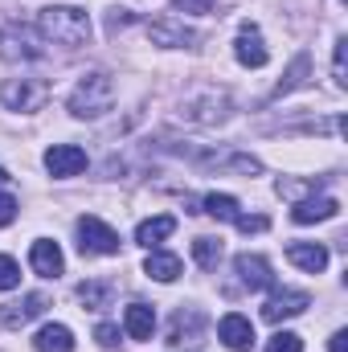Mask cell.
<instances>
[{
    "label": "cell",
    "instance_id": "obj_18",
    "mask_svg": "<svg viewBox=\"0 0 348 352\" xmlns=\"http://www.w3.org/2000/svg\"><path fill=\"white\" fill-rule=\"evenodd\" d=\"M33 349L37 352H74V332L66 324H45L33 336Z\"/></svg>",
    "mask_w": 348,
    "mask_h": 352
},
{
    "label": "cell",
    "instance_id": "obj_5",
    "mask_svg": "<svg viewBox=\"0 0 348 352\" xmlns=\"http://www.w3.org/2000/svg\"><path fill=\"white\" fill-rule=\"evenodd\" d=\"M78 250L83 254H119V234L102 217H78Z\"/></svg>",
    "mask_w": 348,
    "mask_h": 352
},
{
    "label": "cell",
    "instance_id": "obj_29",
    "mask_svg": "<svg viewBox=\"0 0 348 352\" xmlns=\"http://www.w3.org/2000/svg\"><path fill=\"white\" fill-rule=\"evenodd\" d=\"M345 50H348V41L340 37L336 41V58H332V78H336V87H345L348 78H345Z\"/></svg>",
    "mask_w": 348,
    "mask_h": 352
},
{
    "label": "cell",
    "instance_id": "obj_2",
    "mask_svg": "<svg viewBox=\"0 0 348 352\" xmlns=\"http://www.w3.org/2000/svg\"><path fill=\"white\" fill-rule=\"evenodd\" d=\"M111 102H115V82H111V74H87L74 94H70V115H78V119H98V115H107L111 111Z\"/></svg>",
    "mask_w": 348,
    "mask_h": 352
},
{
    "label": "cell",
    "instance_id": "obj_27",
    "mask_svg": "<svg viewBox=\"0 0 348 352\" xmlns=\"http://www.w3.org/2000/svg\"><path fill=\"white\" fill-rule=\"evenodd\" d=\"M234 226H238L242 234H262V230H266L270 221H266L262 213H238V217H234Z\"/></svg>",
    "mask_w": 348,
    "mask_h": 352
},
{
    "label": "cell",
    "instance_id": "obj_31",
    "mask_svg": "<svg viewBox=\"0 0 348 352\" xmlns=\"http://www.w3.org/2000/svg\"><path fill=\"white\" fill-rule=\"evenodd\" d=\"M12 217H17V201H12L8 192H0V230L12 226Z\"/></svg>",
    "mask_w": 348,
    "mask_h": 352
},
{
    "label": "cell",
    "instance_id": "obj_24",
    "mask_svg": "<svg viewBox=\"0 0 348 352\" xmlns=\"http://www.w3.org/2000/svg\"><path fill=\"white\" fill-rule=\"evenodd\" d=\"M205 213L217 217V221H234V217H238V201H234L230 192H209V197H205Z\"/></svg>",
    "mask_w": 348,
    "mask_h": 352
},
{
    "label": "cell",
    "instance_id": "obj_28",
    "mask_svg": "<svg viewBox=\"0 0 348 352\" xmlns=\"http://www.w3.org/2000/svg\"><path fill=\"white\" fill-rule=\"evenodd\" d=\"M176 12H188V16H205L213 8V0H173Z\"/></svg>",
    "mask_w": 348,
    "mask_h": 352
},
{
    "label": "cell",
    "instance_id": "obj_23",
    "mask_svg": "<svg viewBox=\"0 0 348 352\" xmlns=\"http://www.w3.org/2000/svg\"><path fill=\"white\" fill-rule=\"evenodd\" d=\"M221 238H193V258H197V266L201 270H217V263H221Z\"/></svg>",
    "mask_w": 348,
    "mask_h": 352
},
{
    "label": "cell",
    "instance_id": "obj_16",
    "mask_svg": "<svg viewBox=\"0 0 348 352\" xmlns=\"http://www.w3.org/2000/svg\"><path fill=\"white\" fill-rule=\"evenodd\" d=\"M123 332H127L131 340H152V332H156V311H152L148 303H131V307L123 311Z\"/></svg>",
    "mask_w": 348,
    "mask_h": 352
},
{
    "label": "cell",
    "instance_id": "obj_12",
    "mask_svg": "<svg viewBox=\"0 0 348 352\" xmlns=\"http://www.w3.org/2000/svg\"><path fill=\"white\" fill-rule=\"evenodd\" d=\"M201 328H205L201 311H197V307H184V311H176V316H173L168 340L180 344V349H197V344H201Z\"/></svg>",
    "mask_w": 348,
    "mask_h": 352
},
{
    "label": "cell",
    "instance_id": "obj_17",
    "mask_svg": "<svg viewBox=\"0 0 348 352\" xmlns=\"http://www.w3.org/2000/svg\"><path fill=\"white\" fill-rule=\"evenodd\" d=\"M287 258L299 266V270H307V274H320L328 266V250L320 242H291L287 246Z\"/></svg>",
    "mask_w": 348,
    "mask_h": 352
},
{
    "label": "cell",
    "instance_id": "obj_19",
    "mask_svg": "<svg viewBox=\"0 0 348 352\" xmlns=\"http://www.w3.org/2000/svg\"><path fill=\"white\" fill-rule=\"evenodd\" d=\"M176 230V217H168V213H160V217H148V221H140V230H135V242L140 246H160L164 238H173Z\"/></svg>",
    "mask_w": 348,
    "mask_h": 352
},
{
    "label": "cell",
    "instance_id": "obj_10",
    "mask_svg": "<svg viewBox=\"0 0 348 352\" xmlns=\"http://www.w3.org/2000/svg\"><path fill=\"white\" fill-rule=\"evenodd\" d=\"M45 307H50V299L37 291V295H25L21 303H4L0 307V324L4 328H25L29 320H37V316H45Z\"/></svg>",
    "mask_w": 348,
    "mask_h": 352
},
{
    "label": "cell",
    "instance_id": "obj_21",
    "mask_svg": "<svg viewBox=\"0 0 348 352\" xmlns=\"http://www.w3.org/2000/svg\"><path fill=\"white\" fill-rule=\"evenodd\" d=\"M307 78H312V58H307V54H299V58L291 62V70L283 74V82L274 87V98H283V94H291V90L307 87Z\"/></svg>",
    "mask_w": 348,
    "mask_h": 352
},
{
    "label": "cell",
    "instance_id": "obj_32",
    "mask_svg": "<svg viewBox=\"0 0 348 352\" xmlns=\"http://www.w3.org/2000/svg\"><path fill=\"white\" fill-rule=\"evenodd\" d=\"M345 332H336V336H332V340H328V352H345Z\"/></svg>",
    "mask_w": 348,
    "mask_h": 352
},
{
    "label": "cell",
    "instance_id": "obj_1",
    "mask_svg": "<svg viewBox=\"0 0 348 352\" xmlns=\"http://www.w3.org/2000/svg\"><path fill=\"white\" fill-rule=\"evenodd\" d=\"M37 33L45 41H54V45L78 50V45L90 41V16H87V8H74V4H50L37 16Z\"/></svg>",
    "mask_w": 348,
    "mask_h": 352
},
{
    "label": "cell",
    "instance_id": "obj_22",
    "mask_svg": "<svg viewBox=\"0 0 348 352\" xmlns=\"http://www.w3.org/2000/svg\"><path fill=\"white\" fill-rule=\"evenodd\" d=\"M144 274L156 278V283H176V278H180V258H176V254H148Z\"/></svg>",
    "mask_w": 348,
    "mask_h": 352
},
{
    "label": "cell",
    "instance_id": "obj_30",
    "mask_svg": "<svg viewBox=\"0 0 348 352\" xmlns=\"http://www.w3.org/2000/svg\"><path fill=\"white\" fill-rule=\"evenodd\" d=\"M94 340H98L102 349H115V344H119V328H115V324H98V328H94Z\"/></svg>",
    "mask_w": 348,
    "mask_h": 352
},
{
    "label": "cell",
    "instance_id": "obj_3",
    "mask_svg": "<svg viewBox=\"0 0 348 352\" xmlns=\"http://www.w3.org/2000/svg\"><path fill=\"white\" fill-rule=\"evenodd\" d=\"M0 58L4 62H37V58H45V37L33 25L4 21L0 25Z\"/></svg>",
    "mask_w": 348,
    "mask_h": 352
},
{
    "label": "cell",
    "instance_id": "obj_8",
    "mask_svg": "<svg viewBox=\"0 0 348 352\" xmlns=\"http://www.w3.org/2000/svg\"><path fill=\"white\" fill-rule=\"evenodd\" d=\"M45 168H50V176H78L83 168H87V152L78 148V144H54L50 152H45Z\"/></svg>",
    "mask_w": 348,
    "mask_h": 352
},
{
    "label": "cell",
    "instance_id": "obj_13",
    "mask_svg": "<svg viewBox=\"0 0 348 352\" xmlns=\"http://www.w3.org/2000/svg\"><path fill=\"white\" fill-rule=\"evenodd\" d=\"M217 336H221V344L234 352L250 349L254 344V324L246 320V316H238V311H230V316H221V324H217Z\"/></svg>",
    "mask_w": 348,
    "mask_h": 352
},
{
    "label": "cell",
    "instance_id": "obj_20",
    "mask_svg": "<svg viewBox=\"0 0 348 352\" xmlns=\"http://www.w3.org/2000/svg\"><path fill=\"white\" fill-rule=\"evenodd\" d=\"M78 303L90 307V311H102V307H111V299H115V287L111 283H98V278H87V283H78Z\"/></svg>",
    "mask_w": 348,
    "mask_h": 352
},
{
    "label": "cell",
    "instance_id": "obj_33",
    "mask_svg": "<svg viewBox=\"0 0 348 352\" xmlns=\"http://www.w3.org/2000/svg\"><path fill=\"white\" fill-rule=\"evenodd\" d=\"M4 180H8V173H4V168H0V184H4Z\"/></svg>",
    "mask_w": 348,
    "mask_h": 352
},
{
    "label": "cell",
    "instance_id": "obj_6",
    "mask_svg": "<svg viewBox=\"0 0 348 352\" xmlns=\"http://www.w3.org/2000/svg\"><path fill=\"white\" fill-rule=\"evenodd\" d=\"M312 307V295L307 291H274L262 307V320L266 324H283V320H295Z\"/></svg>",
    "mask_w": 348,
    "mask_h": 352
},
{
    "label": "cell",
    "instance_id": "obj_7",
    "mask_svg": "<svg viewBox=\"0 0 348 352\" xmlns=\"http://www.w3.org/2000/svg\"><path fill=\"white\" fill-rule=\"evenodd\" d=\"M234 58L242 62V66H250V70H262L266 62H270V54H266V45H262V33L259 25H242L238 29V41H234Z\"/></svg>",
    "mask_w": 348,
    "mask_h": 352
},
{
    "label": "cell",
    "instance_id": "obj_14",
    "mask_svg": "<svg viewBox=\"0 0 348 352\" xmlns=\"http://www.w3.org/2000/svg\"><path fill=\"white\" fill-rule=\"evenodd\" d=\"M336 213H340V201L336 197H312V201H299L291 209V221L295 226H312V221H328Z\"/></svg>",
    "mask_w": 348,
    "mask_h": 352
},
{
    "label": "cell",
    "instance_id": "obj_9",
    "mask_svg": "<svg viewBox=\"0 0 348 352\" xmlns=\"http://www.w3.org/2000/svg\"><path fill=\"white\" fill-rule=\"evenodd\" d=\"M234 270H238V278H242L246 291H266V287H274L270 263H266L262 254H238V258H234Z\"/></svg>",
    "mask_w": 348,
    "mask_h": 352
},
{
    "label": "cell",
    "instance_id": "obj_11",
    "mask_svg": "<svg viewBox=\"0 0 348 352\" xmlns=\"http://www.w3.org/2000/svg\"><path fill=\"white\" fill-rule=\"evenodd\" d=\"M148 37H152L156 45H164V50H180V45H193V41H197V33H193L188 25L173 21V16L152 21V25H148Z\"/></svg>",
    "mask_w": 348,
    "mask_h": 352
},
{
    "label": "cell",
    "instance_id": "obj_15",
    "mask_svg": "<svg viewBox=\"0 0 348 352\" xmlns=\"http://www.w3.org/2000/svg\"><path fill=\"white\" fill-rule=\"evenodd\" d=\"M29 263H33V270H37L41 278H58V274L66 270V258H62L58 242H33V250H29Z\"/></svg>",
    "mask_w": 348,
    "mask_h": 352
},
{
    "label": "cell",
    "instance_id": "obj_26",
    "mask_svg": "<svg viewBox=\"0 0 348 352\" xmlns=\"http://www.w3.org/2000/svg\"><path fill=\"white\" fill-rule=\"evenodd\" d=\"M21 283V266L12 263L8 254H0V291H12Z\"/></svg>",
    "mask_w": 348,
    "mask_h": 352
},
{
    "label": "cell",
    "instance_id": "obj_25",
    "mask_svg": "<svg viewBox=\"0 0 348 352\" xmlns=\"http://www.w3.org/2000/svg\"><path fill=\"white\" fill-rule=\"evenodd\" d=\"M266 352H303V340H299L295 332H274L270 344H266Z\"/></svg>",
    "mask_w": 348,
    "mask_h": 352
},
{
    "label": "cell",
    "instance_id": "obj_4",
    "mask_svg": "<svg viewBox=\"0 0 348 352\" xmlns=\"http://www.w3.org/2000/svg\"><path fill=\"white\" fill-rule=\"evenodd\" d=\"M0 102L8 111H41L50 102V82L41 78H12L0 87Z\"/></svg>",
    "mask_w": 348,
    "mask_h": 352
}]
</instances>
